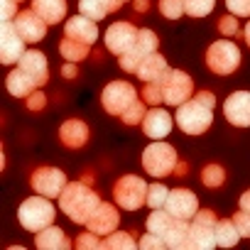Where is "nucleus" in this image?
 Listing matches in <instances>:
<instances>
[{"label": "nucleus", "mask_w": 250, "mask_h": 250, "mask_svg": "<svg viewBox=\"0 0 250 250\" xmlns=\"http://www.w3.org/2000/svg\"><path fill=\"white\" fill-rule=\"evenodd\" d=\"M216 96L211 91H199L187 103L177 105V128L187 135H204L213 123Z\"/></svg>", "instance_id": "obj_1"}, {"label": "nucleus", "mask_w": 250, "mask_h": 250, "mask_svg": "<svg viewBox=\"0 0 250 250\" xmlns=\"http://www.w3.org/2000/svg\"><path fill=\"white\" fill-rule=\"evenodd\" d=\"M101 206L98 194L88 187V182H69L59 196V208L74 221V223H88V218Z\"/></svg>", "instance_id": "obj_2"}, {"label": "nucleus", "mask_w": 250, "mask_h": 250, "mask_svg": "<svg viewBox=\"0 0 250 250\" xmlns=\"http://www.w3.org/2000/svg\"><path fill=\"white\" fill-rule=\"evenodd\" d=\"M54 216H57V211H54L49 196H42V194L25 199V201L20 204V208H18V221H20V226H22L25 230H32V233H40V230H44L47 226H52V223H54Z\"/></svg>", "instance_id": "obj_3"}, {"label": "nucleus", "mask_w": 250, "mask_h": 250, "mask_svg": "<svg viewBox=\"0 0 250 250\" xmlns=\"http://www.w3.org/2000/svg\"><path fill=\"white\" fill-rule=\"evenodd\" d=\"M177 165H179L177 150L162 140H155L143 152V167L150 177H169V174H174Z\"/></svg>", "instance_id": "obj_4"}, {"label": "nucleus", "mask_w": 250, "mask_h": 250, "mask_svg": "<svg viewBox=\"0 0 250 250\" xmlns=\"http://www.w3.org/2000/svg\"><path fill=\"white\" fill-rule=\"evenodd\" d=\"M147 191H150V184L138 174H125L113 187V196L118 206L125 211H138L143 204H147Z\"/></svg>", "instance_id": "obj_5"}, {"label": "nucleus", "mask_w": 250, "mask_h": 250, "mask_svg": "<svg viewBox=\"0 0 250 250\" xmlns=\"http://www.w3.org/2000/svg\"><path fill=\"white\" fill-rule=\"evenodd\" d=\"M206 66H208V71H213L218 76L235 74V69L240 66V49H238V44L230 42L228 37L213 42L206 49Z\"/></svg>", "instance_id": "obj_6"}, {"label": "nucleus", "mask_w": 250, "mask_h": 250, "mask_svg": "<svg viewBox=\"0 0 250 250\" xmlns=\"http://www.w3.org/2000/svg\"><path fill=\"white\" fill-rule=\"evenodd\" d=\"M160 86H162L167 105H182L194 96V81L182 69H167L165 76L160 79Z\"/></svg>", "instance_id": "obj_7"}, {"label": "nucleus", "mask_w": 250, "mask_h": 250, "mask_svg": "<svg viewBox=\"0 0 250 250\" xmlns=\"http://www.w3.org/2000/svg\"><path fill=\"white\" fill-rule=\"evenodd\" d=\"M138 101V93H135V86L128 83V81H110L103 93H101V103L103 108L110 113V115H123L133 103Z\"/></svg>", "instance_id": "obj_8"}, {"label": "nucleus", "mask_w": 250, "mask_h": 250, "mask_svg": "<svg viewBox=\"0 0 250 250\" xmlns=\"http://www.w3.org/2000/svg\"><path fill=\"white\" fill-rule=\"evenodd\" d=\"M157 47H160V40H157V35L152 32V30H147V27H143L140 32H138V40H135V44L125 52L123 57H120V66H123V71H130V74H135L138 71V66L152 54V52H157Z\"/></svg>", "instance_id": "obj_9"}, {"label": "nucleus", "mask_w": 250, "mask_h": 250, "mask_svg": "<svg viewBox=\"0 0 250 250\" xmlns=\"http://www.w3.org/2000/svg\"><path fill=\"white\" fill-rule=\"evenodd\" d=\"M30 184L37 194L57 199V196H62V191L69 182H66V174L57 167H37L30 177Z\"/></svg>", "instance_id": "obj_10"}, {"label": "nucleus", "mask_w": 250, "mask_h": 250, "mask_svg": "<svg viewBox=\"0 0 250 250\" xmlns=\"http://www.w3.org/2000/svg\"><path fill=\"white\" fill-rule=\"evenodd\" d=\"M25 54V40L20 37L15 20H3L0 25V62L3 64H18Z\"/></svg>", "instance_id": "obj_11"}, {"label": "nucleus", "mask_w": 250, "mask_h": 250, "mask_svg": "<svg viewBox=\"0 0 250 250\" xmlns=\"http://www.w3.org/2000/svg\"><path fill=\"white\" fill-rule=\"evenodd\" d=\"M216 213L211 208H199L191 218V243L196 250H208L216 245Z\"/></svg>", "instance_id": "obj_12"}, {"label": "nucleus", "mask_w": 250, "mask_h": 250, "mask_svg": "<svg viewBox=\"0 0 250 250\" xmlns=\"http://www.w3.org/2000/svg\"><path fill=\"white\" fill-rule=\"evenodd\" d=\"M138 32L140 30L133 22H113L105 30V47H108V52H113L115 57H123L125 52L135 44Z\"/></svg>", "instance_id": "obj_13"}, {"label": "nucleus", "mask_w": 250, "mask_h": 250, "mask_svg": "<svg viewBox=\"0 0 250 250\" xmlns=\"http://www.w3.org/2000/svg\"><path fill=\"white\" fill-rule=\"evenodd\" d=\"M223 115L235 128L250 125V91H233L223 103Z\"/></svg>", "instance_id": "obj_14"}, {"label": "nucleus", "mask_w": 250, "mask_h": 250, "mask_svg": "<svg viewBox=\"0 0 250 250\" xmlns=\"http://www.w3.org/2000/svg\"><path fill=\"white\" fill-rule=\"evenodd\" d=\"M15 27L20 32V37L27 42V44H37L44 40L47 35V22L30 8V10H20L18 18H15Z\"/></svg>", "instance_id": "obj_15"}, {"label": "nucleus", "mask_w": 250, "mask_h": 250, "mask_svg": "<svg viewBox=\"0 0 250 250\" xmlns=\"http://www.w3.org/2000/svg\"><path fill=\"white\" fill-rule=\"evenodd\" d=\"M165 208H167L172 216L189 221V218H194L196 211H199V199H196V194L189 191V189H174V191H169Z\"/></svg>", "instance_id": "obj_16"}, {"label": "nucleus", "mask_w": 250, "mask_h": 250, "mask_svg": "<svg viewBox=\"0 0 250 250\" xmlns=\"http://www.w3.org/2000/svg\"><path fill=\"white\" fill-rule=\"evenodd\" d=\"M172 125H174L172 113H167L165 108L155 105L152 110H147V115L143 120V133L147 138H152V140H165L172 133Z\"/></svg>", "instance_id": "obj_17"}, {"label": "nucleus", "mask_w": 250, "mask_h": 250, "mask_svg": "<svg viewBox=\"0 0 250 250\" xmlns=\"http://www.w3.org/2000/svg\"><path fill=\"white\" fill-rule=\"evenodd\" d=\"M118 223H120V213H118V208H115L113 204L101 201V206L96 208V213L88 218L86 228L93 230L96 235H103V238H105V235H110V233L118 230Z\"/></svg>", "instance_id": "obj_18"}, {"label": "nucleus", "mask_w": 250, "mask_h": 250, "mask_svg": "<svg viewBox=\"0 0 250 250\" xmlns=\"http://www.w3.org/2000/svg\"><path fill=\"white\" fill-rule=\"evenodd\" d=\"M162 238H165L167 248H172V250H191L194 248V243H191V226L184 218H177V216H172V221H169L167 230L162 233Z\"/></svg>", "instance_id": "obj_19"}, {"label": "nucleus", "mask_w": 250, "mask_h": 250, "mask_svg": "<svg viewBox=\"0 0 250 250\" xmlns=\"http://www.w3.org/2000/svg\"><path fill=\"white\" fill-rule=\"evenodd\" d=\"M64 37H71V40H79V42H86V44H93L98 40V27H96V20L86 18V15H74L71 20H66L64 25Z\"/></svg>", "instance_id": "obj_20"}, {"label": "nucleus", "mask_w": 250, "mask_h": 250, "mask_svg": "<svg viewBox=\"0 0 250 250\" xmlns=\"http://www.w3.org/2000/svg\"><path fill=\"white\" fill-rule=\"evenodd\" d=\"M18 66H20V69H25V71L37 81V86H40V88L49 81V64H47V57H44L42 52H37V49L25 52V54H22V59L18 62Z\"/></svg>", "instance_id": "obj_21"}, {"label": "nucleus", "mask_w": 250, "mask_h": 250, "mask_svg": "<svg viewBox=\"0 0 250 250\" xmlns=\"http://www.w3.org/2000/svg\"><path fill=\"white\" fill-rule=\"evenodd\" d=\"M59 140H62V145H66L69 150L83 147V145L88 143V125H86L83 120H76V118L66 120L62 128H59Z\"/></svg>", "instance_id": "obj_22"}, {"label": "nucleus", "mask_w": 250, "mask_h": 250, "mask_svg": "<svg viewBox=\"0 0 250 250\" xmlns=\"http://www.w3.org/2000/svg\"><path fill=\"white\" fill-rule=\"evenodd\" d=\"M32 10L47 22V25H59L66 18V0H32Z\"/></svg>", "instance_id": "obj_23"}, {"label": "nucleus", "mask_w": 250, "mask_h": 250, "mask_svg": "<svg viewBox=\"0 0 250 250\" xmlns=\"http://www.w3.org/2000/svg\"><path fill=\"white\" fill-rule=\"evenodd\" d=\"M40 86H37V81L25 71V69H13L10 74H8V91L15 96V98H27L32 91H37Z\"/></svg>", "instance_id": "obj_24"}, {"label": "nucleus", "mask_w": 250, "mask_h": 250, "mask_svg": "<svg viewBox=\"0 0 250 250\" xmlns=\"http://www.w3.org/2000/svg\"><path fill=\"white\" fill-rule=\"evenodd\" d=\"M35 245H37L40 250H66V248H71V240L64 235L62 228H57V226H47L44 230L37 233Z\"/></svg>", "instance_id": "obj_25"}, {"label": "nucleus", "mask_w": 250, "mask_h": 250, "mask_svg": "<svg viewBox=\"0 0 250 250\" xmlns=\"http://www.w3.org/2000/svg\"><path fill=\"white\" fill-rule=\"evenodd\" d=\"M169 66H167V59L162 57V54H157V52H152L140 66H138V79L140 81H160L162 76H165V71H167Z\"/></svg>", "instance_id": "obj_26"}, {"label": "nucleus", "mask_w": 250, "mask_h": 250, "mask_svg": "<svg viewBox=\"0 0 250 250\" xmlns=\"http://www.w3.org/2000/svg\"><path fill=\"white\" fill-rule=\"evenodd\" d=\"M88 49H91V44H86V42H79V40H71V37H64L62 42H59V54L66 59V62H83L86 57H88Z\"/></svg>", "instance_id": "obj_27"}, {"label": "nucleus", "mask_w": 250, "mask_h": 250, "mask_svg": "<svg viewBox=\"0 0 250 250\" xmlns=\"http://www.w3.org/2000/svg\"><path fill=\"white\" fill-rule=\"evenodd\" d=\"M240 238H243V235L238 233L233 218H221V221L216 223V245L230 248V245H235Z\"/></svg>", "instance_id": "obj_28"}, {"label": "nucleus", "mask_w": 250, "mask_h": 250, "mask_svg": "<svg viewBox=\"0 0 250 250\" xmlns=\"http://www.w3.org/2000/svg\"><path fill=\"white\" fill-rule=\"evenodd\" d=\"M103 248H108V250H135V248H140V243H138L130 233H125V230H115V233L105 235Z\"/></svg>", "instance_id": "obj_29"}, {"label": "nucleus", "mask_w": 250, "mask_h": 250, "mask_svg": "<svg viewBox=\"0 0 250 250\" xmlns=\"http://www.w3.org/2000/svg\"><path fill=\"white\" fill-rule=\"evenodd\" d=\"M201 182H204V187H208V189H218V187L226 182L223 167H221V165H206L204 172H201Z\"/></svg>", "instance_id": "obj_30"}, {"label": "nucleus", "mask_w": 250, "mask_h": 250, "mask_svg": "<svg viewBox=\"0 0 250 250\" xmlns=\"http://www.w3.org/2000/svg\"><path fill=\"white\" fill-rule=\"evenodd\" d=\"M213 5H216V0H184V10L191 18H206V15H211Z\"/></svg>", "instance_id": "obj_31"}, {"label": "nucleus", "mask_w": 250, "mask_h": 250, "mask_svg": "<svg viewBox=\"0 0 250 250\" xmlns=\"http://www.w3.org/2000/svg\"><path fill=\"white\" fill-rule=\"evenodd\" d=\"M145 105H147V103H145L143 98H138L128 110H125V113L120 115V120H123L125 125H138V123H143V120H145V115H147Z\"/></svg>", "instance_id": "obj_32"}, {"label": "nucleus", "mask_w": 250, "mask_h": 250, "mask_svg": "<svg viewBox=\"0 0 250 250\" xmlns=\"http://www.w3.org/2000/svg\"><path fill=\"white\" fill-rule=\"evenodd\" d=\"M167 196H169V189H167L165 184H150V191H147V206H150V208H165Z\"/></svg>", "instance_id": "obj_33"}, {"label": "nucleus", "mask_w": 250, "mask_h": 250, "mask_svg": "<svg viewBox=\"0 0 250 250\" xmlns=\"http://www.w3.org/2000/svg\"><path fill=\"white\" fill-rule=\"evenodd\" d=\"M160 13L167 18V20H179L187 10H184V0H160Z\"/></svg>", "instance_id": "obj_34"}, {"label": "nucleus", "mask_w": 250, "mask_h": 250, "mask_svg": "<svg viewBox=\"0 0 250 250\" xmlns=\"http://www.w3.org/2000/svg\"><path fill=\"white\" fill-rule=\"evenodd\" d=\"M238 15H223L221 20H218V32L223 35V37H228V40H235V37H240V27H238V20H235Z\"/></svg>", "instance_id": "obj_35"}, {"label": "nucleus", "mask_w": 250, "mask_h": 250, "mask_svg": "<svg viewBox=\"0 0 250 250\" xmlns=\"http://www.w3.org/2000/svg\"><path fill=\"white\" fill-rule=\"evenodd\" d=\"M143 101L150 103V105H160V103H165V93H162L160 81H147V83H145V88H143Z\"/></svg>", "instance_id": "obj_36"}, {"label": "nucleus", "mask_w": 250, "mask_h": 250, "mask_svg": "<svg viewBox=\"0 0 250 250\" xmlns=\"http://www.w3.org/2000/svg\"><path fill=\"white\" fill-rule=\"evenodd\" d=\"M101 235H96L93 230H86V233H81L79 238H76V248L79 250H86V248H91V250H98V248H103V240H98Z\"/></svg>", "instance_id": "obj_37"}, {"label": "nucleus", "mask_w": 250, "mask_h": 250, "mask_svg": "<svg viewBox=\"0 0 250 250\" xmlns=\"http://www.w3.org/2000/svg\"><path fill=\"white\" fill-rule=\"evenodd\" d=\"M233 223H235V228H238V233H240L243 238H250V211H245V208L235 211Z\"/></svg>", "instance_id": "obj_38"}, {"label": "nucleus", "mask_w": 250, "mask_h": 250, "mask_svg": "<svg viewBox=\"0 0 250 250\" xmlns=\"http://www.w3.org/2000/svg\"><path fill=\"white\" fill-rule=\"evenodd\" d=\"M138 243H140V248H143V250H162V248H167L165 238H162V235H157V233H147V235H143Z\"/></svg>", "instance_id": "obj_39"}, {"label": "nucleus", "mask_w": 250, "mask_h": 250, "mask_svg": "<svg viewBox=\"0 0 250 250\" xmlns=\"http://www.w3.org/2000/svg\"><path fill=\"white\" fill-rule=\"evenodd\" d=\"M226 8L238 18H250V0H226Z\"/></svg>", "instance_id": "obj_40"}, {"label": "nucleus", "mask_w": 250, "mask_h": 250, "mask_svg": "<svg viewBox=\"0 0 250 250\" xmlns=\"http://www.w3.org/2000/svg\"><path fill=\"white\" fill-rule=\"evenodd\" d=\"M25 101H27V108H30V110H42V108L47 105V96H44L40 88H37V91H32Z\"/></svg>", "instance_id": "obj_41"}, {"label": "nucleus", "mask_w": 250, "mask_h": 250, "mask_svg": "<svg viewBox=\"0 0 250 250\" xmlns=\"http://www.w3.org/2000/svg\"><path fill=\"white\" fill-rule=\"evenodd\" d=\"M0 3H3V20H15L18 18V0H0Z\"/></svg>", "instance_id": "obj_42"}, {"label": "nucleus", "mask_w": 250, "mask_h": 250, "mask_svg": "<svg viewBox=\"0 0 250 250\" xmlns=\"http://www.w3.org/2000/svg\"><path fill=\"white\" fill-rule=\"evenodd\" d=\"M62 74H64L66 79H74V76H76V62H66L64 69H62Z\"/></svg>", "instance_id": "obj_43"}, {"label": "nucleus", "mask_w": 250, "mask_h": 250, "mask_svg": "<svg viewBox=\"0 0 250 250\" xmlns=\"http://www.w3.org/2000/svg\"><path fill=\"white\" fill-rule=\"evenodd\" d=\"M240 208H245V211H250V189L240 196Z\"/></svg>", "instance_id": "obj_44"}, {"label": "nucleus", "mask_w": 250, "mask_h": 250, "mask_svg": "<svg viewBox=\"0 0 250 250\" xmlns=\"http://www.w3.org/2000/svg\"><path fill=\"white\" fill-rule=\"evenodd\" d=\"M150 8V0H135V10H140V13H145Z\"/></svg>", "instance_id": "obj_45"}, {"label": "nucleus", "mask_w": 250, "mask_h": 250, "mask_svg": "<svg viewBox=\"0 0 250 250\" xmlns=\"http://www.w3.org/2000/svg\"><path fill=\"white\" fill-rule=\"evenodd\" d=\"M177 174H179V177H184V174H187V165H184L182 160H179V165H177Z\"/></svg>", "instance_id": "obj_46"}, {"label": "nucleus", "mask_w": 250, "mask_h": 250, "mask_svg": "<svg viewBox=\"0 0 250 250\" xmlns=\"http://www.w3.org/2000/svg\"><path fill=\"white\" fill-rule=\"evenodd\" d=\"M243 37H245V42H248V47H250V22L243 27Z\"/></svg>", "instance_id": "obj_47"}, {"label": "nucleus", "mask_w": 250, "mask_h": 250, "mask_svg": "<svg viewBox=\"0 0 250 250\" xmlns=\"http://www.w3.org/2000/svg\"><path fill=\"white\" fill-rule=\"evenodd\" d=\"M123 3H128V0H123Z\"/></svg>", "instance_id": "obj_48"}, {"label": "nucleus", "mask_w": 250, "mask_h": 250, "mask_svg": "<svg viewBox=\"0 0 250 250\" xmlns=\"http://www.w3.org/2000/svg\"><path fill=\"white\" fill-rule=\"evenodd\" d=\"M18 3H22V0H18Z\"/></svg>", "instance_id": "obj_49"}]
</instances>
